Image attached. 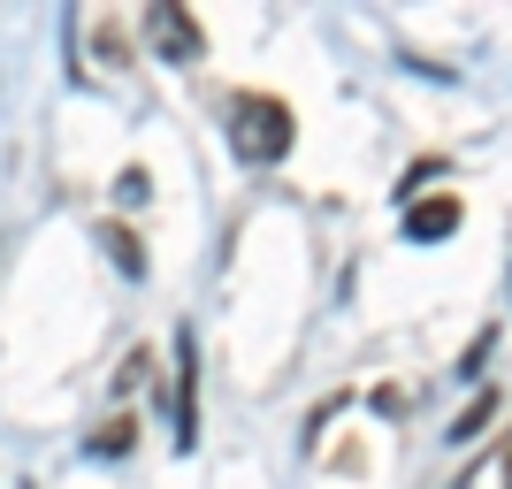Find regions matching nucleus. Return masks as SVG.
<instances>
[{
  "instance_id": "f257e3e1",
  "label": "nucleus",
  "mask_w": 512,
  "mask_h": 489,
  "mask_svg": "<svg viewBox=\"0 0 512 489\" xmlns=\"http://www.w3.org/2000/svg\"><path fill=\"white\" fill-rule=\"evenodd\" d=\"M230 153L253 161V169L283 161V153H291V107H283L276 92H237L230 100Z\"/></svg>"
},
{
  "instance_id": "f03ea898",
  "label": "nucleus",
  "mask_w": 512,
  "mask_h": 489,
  "mask_svg": "<svg viewBox=\"0 0 512 489\" xmlns=\"http://www.w3.org/2000/svg\"><path fill=\"white\" fill-rule=\"evenodd\" d=\"M146 39H153V54L161 62H199V23H192V8H176V0H153L146 8Z\"/></svg>"
},
{
  "instance_id": "7ed1b4c3",
  "label": "nucleus",
  "mask_w": 512,
  "mask_h": 489,
  "mask_svg": "<svg viewBox=\"0 0 512 489\" xmlns=\"http://www.w3.org/2000/svg\"><path fill=\"white\" fill-rule=\"evenodd\" d=\"M176 444H199V344L176 337Z\"/></svg>"
},
{
  "instance_id": "20e7f679",
  "label": "nucleus",
  "mask_w": 512,
  "mask_h": 489,
  "mask_svg": "<svg viewBox=\"0 0 512 489\" xmlns=\"http://www.w3.org/2000/svg\"><path fill=\"white\" fill-rule=\"evenodd\" d=\"M451 230H459V192L406 207V237H413V245H436V237H451Z\"/></svg>"
},
{
  "instance_id": "39448f33",
  "label": "nucleus",
  "mask_w": 512,
  "mask_h": 489,
  "mask_svg": "<svg viewBox=\"0 0 512 489\" xmlns=\"http://www.w3.org/2000/svg\"><path fill=\"white\" fill-rule=\"evenodd\" d=\"M459 489H512V428L497 436L490 451H474L467 474H459Z\"/></svg>"
},
{
  "instance_id": "423d86ee",
  "label": "nucleus",
  "mask_w": 512,
  "mask_h": 489,
  "mask_svg": "<svg viewBox=\"0 0 512 489\" xmlns=\"http://www.w3.org/2000/svg\"><path fill=\"white\" fill-rule=\"evenodd\" d=\"M130 444H138V421H130V413H115V421H100V436H85L92 459H130Z\"/></svg>"
},
{
  "instance_id": "0eeeda50",
  "label": "nucleus",
  "mask_w": 512,
  "mask_h": 489,
  "mask_svg": "<svg viewBox=\"0 0 512 489\" xmlns=\"http://www.w3.org/2000/svg\"><path fill=\"white\" fill-rule=\"evenodd\" d=\"M100 245H107V260H115L123 276H146V245H138L123 222H100Z\"/></svg>"
},
{
  "instance_id": "6e6552de",
  "label": "nucleus",
  "mask_w": 512,
  "mask_h": 489,
  "mask_svg": "<svg viewBox=\"0 0 512 489\" xmlns=\"http://www.w3.org/2000/svg\"><path fill=\"white\" fill-rule=\"evenodd\" d=\"M490 413H497V390H482V398H474L467 413L451 421V444H459V436H482V428H490Z\"/></svg>"
},
{
  "instance_id": "1a4fd4ad",
  "label": "nucleus",
  "mask_w": 512,
  "mask_h": 489,
  "mask_svg": "<svg viewBox=\"0 0 512 489\" xmlns=\"http://www.w3.org/2000/svg\"><path fill=\"white\" fill-rule=\"evenodd\" d=\"M115 199H123V207H146V169H123V176H115Z\"/></svg>"
}]
</instances>
